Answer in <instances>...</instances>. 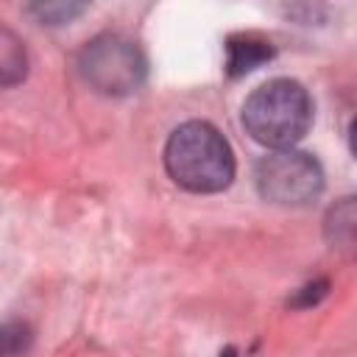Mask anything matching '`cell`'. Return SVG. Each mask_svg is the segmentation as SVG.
Instances as JSON below:
<instances>
[{
  "mask_svg": "<svg viewBox=\"0 0 357 357\" xmlns=\"http://www.w3.org/2000/svg\"><path fill=\"white\" fill-rule=\"evenodd\" d=\"M357 223V212H354V198H343L340 204H335L326 215V240L332 245H340V248H351L354 243V226Z\"/></svg>",
  "mask_w": 357,
  "mask_h": 357,
  "instance_id": "7",
  "label": "cell"
},
{
  "mask_svg": "<svg viewBox=\"0 0 357 357\" xmlns=\"http://www.w3.org/2000/svg\"><path fill=\"white\" fill-rule=\"evenodd\" d=\"M25 11L33 14L36 22H42V25H61V22H70L78 14H84L86 6L84 3H33Z\"/></svg>",
  "mask_w": 357,
  "mask_h": 357,
  "instance_id": "9",
  "label": "cell"
},
{
  "mask_svg": "<svg viewBox=\"0 0 357 357\" xmlns=\"http://www.w3.org/2000/svg\"><path fill=\"white\" fill-rule=\"evenodd\" d=\"M84 84L106 98H123L137 92L148 75V59L142 47L117 31H103L89 39L75 59Z\"/></svg>",
  "mask_w": 357,
  "mask_h": 357,
  "instance_id": "3",
  "label": "cell"
},
{
  "mask_svg": "<svg viewBox=\"0 0 357 357\" xmlns=\"http://www.w3.org/2000/svg\"><path fill=\"white\" fill-rule=\"evenodd\" d=\"M167 176L187 192H220L234 178V151L206 120H187L165 142Z\"/></svg>",
  "mask_w": 357,
  "mask_h": 357,
  "instance_id": "1",
  "label": "cell"
},
{
  "mask_svg": "<svg viewBox=\"0 0 357 357\" xmlns=\"http://www.w3.org/2000/svg\"><path fill=\"white\" fill-rule=\"evenodd\" d=\"M33 346V329L31 324L11 318L0 321V357H25Z\"/></svg>",
  "mask_w": 357,
  "mask_h": 357,
  "instance_id": "8",
  "label": "cell"
},
{
  "mask_svg": "<svg viewBox=\"0 0 357 357\" xmlns=\"http://www.w3.org/2000/svg\"><path fill=\"white\" fill-rule=\"evenodd\" d=\"M257 192L276 206H307L324 190V170L312 153L282 148L257 159Z\"/></svg>",
  "mask_w": 357,
  "mask_h": 357,
  "instance_id": "4",
  "label": "cell"
},
{
  "mask_svg": "<svg viewBox=\"0 0 357 357\" xmlns=\"http://www.w3.org/2000/svg\"><path fill=\"white\" fill-rule=\"evenodd\" d=\"M326 290H329V282L326 279H318V282H312V284H304L296 296H293V307H312V304H318L324 296H326Z\"/></svg>",
  "mask_w": 357,
  "mask_h": 357,
  "instance_id": "10",
  "label": "cell"
},
{
  "mask_svg": "<svg viewBox=\"0 0 357 357\" xmlns=\"http://www.w3.org/2000/svg\"><path fill=\"white\" fill-rule=\"evenodd\" d=\"M28 75L25 42L6 25H0V89L22 84Z\"/></svg>",
  "mask_w": 357,
  "mask_h": 357,
  "instance_id": "6",
  "label": "cell"
},
{
  "mask_svg": "<svg viewBox=\"0 0 357 357\" xmlns=\"http://www.w3.org/2000/svg\"><path fill=\"white\" fill-rule=\"evenodd\" d=\"M218 357H240V354H237V349H234V346H226V349H223Z\"/></svg>",
  "mask_w": 357,
  "mask_h": 357,
  "instance_id": "11",
  "label": "cell"
},
{
  "mask_svg": "<svg viewBox=\"0 0 357 357\" xmlns=\"http://www.w3.org/2000/svg\"><path fill=\"white\" fill-rule=\"evenodd\" d=\"M276 56V47L271 45V39L254 33V31H243V33H231L226 39V75L229 78H240L251 70H257L259 64L271 61Z\"/></svg>",
  "mask_w": 357,
  "mask_h": 357,
  "instance_id": "5",
  "label": "cell"
},
{
  "mask_svg": "<svg viewBox=\"0 0 357 357\" xmlns=\"http://www.w3.org/2000/svg\"><path fill=\"white\" fill-rule=\"evenodd\" d=\"M243 126L265 148H293L312 126V98L293 78H271L245 98Z\"/></svg>",
  "mask_w": 357,
  "mask_h": 357,
  "instance_id": "2",
  "label": "cell"
}]
</instances>
